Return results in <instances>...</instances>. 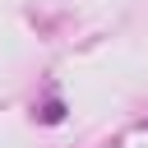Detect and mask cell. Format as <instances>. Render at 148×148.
Listing matches in <instances>:
<instances>
[{
	"label": "cell",
	"mask_w": 148,
	"mask_h": 148,
	"mask_svg": "<svg viewBox=\"0 0 148 148\" xmlns=\"http://www.w3.org/2000/svg\"><path fill=\"white\" fill-rule=\"evenodd\" d=\"M42 120H46V125H60V120H65V106H60V102L51 97V102L42 106Z\"/></svg>",
	"instance_id": "1"
}]
</instances>
